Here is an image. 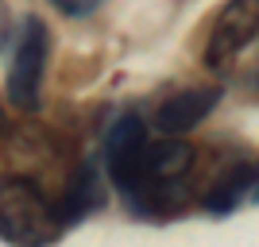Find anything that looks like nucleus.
I'll use <instances>...</instances> for the list:
<instances>
[{
    "instance_id": "f257e3e1",
    "label": "nucleus",
    "mask_w": 259,
    "mask_h": 247,
    "mask_svg": "<svg viewBox=\"0 0 259 247\" xmlns=\"http://www.w3.org/2000/svg\"><path fill=\"white\" fill-rule=\"evenodd\" d=\"M105 170L136 216L162 220L186 201V178L194 170V147L178 135L151 139L136 112L120 116L105 139Z\"/></svg>"
},
{
    "instance_id": "20e7f679",
    "label": "nucleus",
    "mask_w": 259,
    "mask_h": 247,
    "mask_svg": "<svg viewBox=\"0 0 259 247\" xmlns=\"http://www.w3.org/2000/svg\"><path fill=\"white\" fill-rule=\"evenodd\" d=\"M255 35H259V0H228L225 8L217 12L213 27H209L205 62L209 66L232 62Z\"/></svg>"
},
{
    "instance_id": "9d476101",
    "label": "nucleus",
    "mask_w": 259,
    "mask_h": 247,
    "mask_svg": "<svg viewBox=\"0 0 259 247\" xmlns=\"http://www.w3.org/2000/svg\"><path fill=\"white\" fill-rule=\"evenodd\" d=\"M251 197H255V201H259V162H255V166H251Z\"/></svg>"
},
{
    "instance_id": "f03ea898",
    "label": "nucleus",
    "mask_w": 259,
    "mask_h": 247,
    "mask_svg": "<svg viewBox=\"0 0 259 247\" xmlns=\"http://www.w3.org/2000/svg\"><path fill=\"white\" fill-rule=\"evenodd\" d=\"M62 228L66 220L58 213V201H51L35 178H0V239L8 247H51Z\"/></svg>"
},
{
    "instance_id": "6e6552de",
    "label": "nucleus",
    "mask_w": 259,
    "mask_h": 247,
    "mask_svg": "<svg viewBox=\"0 0 259 247\" xmlns=\"http://www.w3.org/2000/svg\"><path fill=\"white\" fill-rule=\"evenodd\" d=\"M51 4L62 12V16H70V20H85V16H93L105 0H51Z\"/></svg>"
},
{
    "instance_id": "39448f33",
    "label": "nucleus",
    "mask_w": 259,
    "mask_h": 247,
    "mask_svg": "<svg viewBox=\"0 0 259 247\" xmlns=\"http://www.w3.org/2000/svg\"><path fill=\"white\" fill-rule=\"evenodd\" d=\"M217 101H221L217 89H182V93H170L159 105V112H155V128L162 135H186V131H194L213 112Z\"/></svg>"
},
{
    "instance_id": "9b49d317",
    "label": "nucleus",
    "mask_w": 259,
    "mask_h": 247,
    "mask_svg": "<svg viewBox=\"0 0 259 247\" xmlns=\"http://www.w3.org/2000/svg\"><path fill=\"white\" fill-rule=\"evenodd\" d=\"M255 85H259V74H255Z\"/></svg>"
},
{
    "instance_id": "423d86ee",
    "label": "nucleus",
    "mask_w": 259,
    "mask_h": 247,
    "mask_svg": "<svg viewBox=\"0 0 259 247\" xmlns=\"http://www.w3.org/2000/svg\"><path fill=\"white\" fill-rule=\"evenodd\" d=\"M101 201H105V189H101L97 170L89 162H81L70 178V185H66V193L58 197V213H62L66 224H74V220H85V213H93Z\"/></svg>"
},
{
    "instance_id": "7ed1b4c3",
    "label": "nucleus",
    "mask_w": 259,
    "mask_h": 247,
    "mask_svg": "<svg viewBox=\"0 0 259 247\" xmlns=\"http://www.w3.org/2000/svg\"><path fill=\"white\" fill-rule=\"evenodd\" d=\"M47 58H51L47 23L27 16L23 27L16 31V46H12V62H8V101H12V108H20V112H35L39 108Z\"/></svg>"
},
{
    "instance_id": "0eeeda50",
    "label": "nucleus",
    "mask_w": 259,
    "mask_h": 247,
    "mask_svg": "<svg viewBox=\"0 0 259 247\" xmlns=\"http://www.w3.org/2000/svg\"><path fill=\"white\" fill-rule=\"evenodd\" d=\"M244 193H251V166H248V162L232 166V170L209 189V193H205V209H209V213H228V209H236V205H240Z\"/></svg>"
},
{
    "instance_id": "1a4fd4ad",
    "label": "nucleus",
    "mask_w": 259,
    "mask_h": 247,
    "mask_svg": "<svg viewBox=\"0 0 259 247\" xmlns=\"http://www.w3.org/2000/svg\"><path fill=\"white\" fill-rule=\"evenodd\" d=\"M4 39H8V8L0 4V46H4Z\"/></svg>"
}]
</instances>
